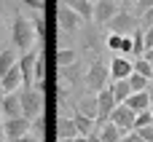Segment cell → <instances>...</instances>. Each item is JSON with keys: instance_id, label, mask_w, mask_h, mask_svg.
Returning a JSON list of instances; mask_svg holds the SVG:
<instances>
[{"instance_id": "d6a6232c", "label": "cell", "mask_w": 153, "mask_h": 142, "mask_svg": "<svg viewBox=\"0 0 153 142\" xmlns=\"http://www.w3.org/2000/svg\"><path fill=\"white\" fill-rule=\"evenodd\" d=\"M143 38H145V51L153 48V30H143Z\"/></svg>"}, {"instance_id": "2e32d148", "label": "cell", "mask_w": 153, "mask_h": 142, "mask_svg": "<svg viewBox=\"0 0 153 142\" xmlns=\"http://www.w3.org/2000/svg\"><path fill=\"white\" fill-rule=\"evenodd\" d=\"M75 137H78V132H75L73 118L62 115V118L56 121V140H75Z\"/></svg>"}, {"instance_id": "f1b7e54d", "label": "cell", "mask_w": 153, "mask_h": 142, "mask_svg": "<svg viewBox=\"0 0 153 142\" xmlns=\"http://www.w3.org/2000/svg\"><path fill=\"white\" fill-rule=\"evenodd\" d=\"M151 8H153V0H137V3H134V8H132V13L140 19V16H143L145 11H151Z\"/></svg>"}, {"instance_id": "8992f818", "label": "cell", "mask_w": 153, "mask_h": 142, "mask_svg": "<svg viewBox=\"0 0 153 142\" xmlns=\"http://www.w3.org/2000/svg\"><path fill=\"white\" fill-rule=\"evenodd\" d=\"M118 11H121L118 0H97V3H94V19H91V24L108 27V21H110Z\"/></svg>"}, {"instance_id": "30bf717a", "label": "cell", "mask_w": 153, "mask_h": 142, "mask_svg": "<svg viewBox=\"0 0 153 142\" xmlns=\"http://www.w3.org/2000/svg\"><path fill=\"white\" fill-rule=\"evenodd\" d=\"M108 70H110V81H126L134 72V64H132L129 56H113Z\"/></svg>"}, {"instance_id": "d590c367", "label": "cell", "mask_w": 153, "mask_h": 142, "mask_svg": "<svg viewBox=\"0 0 153 142\" xmlns=\"http://www.w3.org/2000/svg\"><path fill=\"white\" fill-rule=\"evenodd\" d=\"M134 3H137V0H118V5H121L124 11H132V8H134Z\"/></svg>"}, {"instance_id": "d4e9b609", "label": "cell", "mask_w": 153, "mask_h": 142, "mask_svg": "<svg viewBox=\"0 0 153 142\" xmlns=\"http://www.w3.org/2000/svg\"><path fill=\"white\" fill-rule=\"evenodd\" d=\"M132 64H134V72H137V75L148 78V81L153 83V70H151V62H145V59H132Z\"/></svg>"}, {"instance_id": "ac0fdd59", "label": "cell", "mask_w": 153, "mask_h": 142, "mask_svg": "<svg viewBox=\"0 0 153 142\" xmlns=\"http://www.w3.org/2000/svg\"><path fill=\"white\" fill-rule=\"evenodd\" d=\"M70 118H73V124H75V132H78V137H89V134L94 132V121H91V118H86L83 113H78V110H75Z\"/></svg>"}, {"instance_id": "836d02e7", "label": "cell", "mask_w": 153, "mask_h": 142, "mask_svg": "<svg viewBox=\"0 0 153 142\" xmlns=\"http://www.w3.org/2000/svg\"><path fill=\"white\" fill-rule=\"evenodd\" d=\"M16 142H43V140H40L38 134H32V132H30V134H24V137H19Z\"/></svg>"}, {"instance_id": "277c9868", "label": "cell", "mask_w": 153, "mask_h": 142, "mask_svg": "<svg viewBox=\"0 0 153 142\" xmlns=\"http://www.w3.org/2000/svg\"><path fill=\"white\" fill-rule=\"evenodd\" d=\"M137 30H140V19H137L132 11H124V8L108 21V32H110V35H124V38H126V35H132V32H137Z\"/></svg>"}, {"instance_id": "ee69618b", "label": "cell", "mask_w": 153, "mask_h": 142, "mask_svg": "<svg viewBox=\"0 0 153 142\" xmlns=\"http://www.w3.org/2000/svg\"><path fill=\"white\" fill-rule=\"evenodd\" d=\"M89 3H97V0H89Z\"/></svg>"}, {"instance_id": "1f68e13d", "label": "cell", "mask_w": 153, "mask_h": 142, "mask_svg": "<svg viewBox=\"0 0 153 142\" xmlns=\"http://www.w3.org/2000/svg\"><path fill=\"white\" fill-rule=\"evenodd\" d=\"M140 140L143 142H153V126H145V129H137Z\"/></svg>"}, {"instance_id": "ab89813d", "label": "cell", "mask_w": 153, "mask_h": 142, "mask_svg": "<svg viewBox=\"0 0 153 142\" xmlns=\"http://www.w3.org/2000/svg\"><path fill=\"white\" fill-rule=\"evenodd\" d=\"M3 97H5V91H3V81H0V99H3Z\"/></svg>"}, {"instance_id": "ba28073f", "label": "cell", "mask_w": 153, "mask_h": 142, "mask_svg": "<svg viewBox=\"0 0 153 142\" xmlns=\"http://www.w3.org/2000/svg\"><path fill=\"white\" fill-rule=\"evenodd\" d=\"M38 56H40V54H35V51H27V54L19 56L16 64H19V72H22V89H32V72H35Z\"/></svg>"}, {"instance_id": "cb8c5ba5", "label": "cell", "mask_w": 153, "mask_h": 142, "mask_svg": "<svg viewBox=\"0 0 153 142\" xmlns=\"http://www.w3.org/2000/svg\"><path fill=\"white\" fill-rule=\"evenodd\" d=\"M143 54H145V38H143V30H137L132 32V56L140 59Z\"/></svg>"}, {"instance_id": "7c38bea8", "label": "cell", "mask_w": 153, "mask_h": 142, "mask_svg": "<svg viewBox=\"0 0 153 142\" xmlns=\"http://www.w3.org/2000/svg\"><path fill=\"white\" fill-rule=\"evenodd\" d=\"M0 113H3V121H8V118H19V115H22L19 91H13V94H5V97L0 99Z\"/></svg>"}, {"instance_id": "7402d4cb", "label": "cell", "mask_w": 153, "mask_h": 142, "mask_svg": "<svg viewBox=\"0 0 153 142\" xmlns=\"http://www.w3.org/2000/svg\"><path fill=\"white\" fill-rule=\"evenodd\" d=\"M78 62V51L75 48H59L56 51V64L59 67H70V64H75Z\"/></svg>"}, {"instance_id": "83f0119b", "label": "cell", "mask_w": 153, "mask_h": 142, "mask_svg": "<svg viewBox=\"0 0 153 142\" xmlns=\"http://www.w3.org/2000/svg\"><path fill=\"white\" fill-rule=\"evenodd\" d=\"M32 27H35V38L43 43V38H46V19H43V13H38L32 19Z\"/></svg>"}, {"instance_id": "6da1fadb", "label": "cell", "mask_w": 153, "mask_h": 142, "mask_svg": "<svg viewBox=\"0 0 153 142\" xmlns=\"http://www.w3.org/2000/svg\"><path fill=\"white\" fill-rule=\"evenodd\" d=\"M83 86L89 94H100L102 89L110 86V70H108V62L102 56H94L86 67V75H83Z\"/></svg>"}, {"instance_id": "e0dca14e", "label": "cell", "mask_w": 153, "mask_h": 142, "mask_svg": "<svg viewBox=\"0 0 153 142\" xmlns=\"http://www.w3.org/2000/svg\"><path fill=\"white\" fill-rule=\"evenodd\" d=\"M110 94H113L116 105H124V102L132 97V89H129L126 81H110Z\"/></svg>"}, {"instance_id": "9a60e30c", "label": "cell", "mask_w": 153, "mask_h": 142, "mask_svg": "<svg viewBox=\"0 0 153 142\" xmlns=\"http://www.w3.org/2000/svg\"><path fill=\"white\" fill-rule=\"evenodd\" d=\"M134 115L137 113H145V110H151V102H148V91H140V94H132L126 102H124Z\"/></svg>"}, {"instance_id": "8fae6325", "label": "cell", "mask_w": 153, "mask_h": 142, "mask_svg": "<svg viewBox=\"0 0 153 142\" xmlns=\"http://www.w3.org/2000/svg\"><path fill=\"white\" fill-rule=\"evenodd\" d=\"M59 3H65L83 24H91V19H94V3H89V0H59Z\"/></svg>"}, {"instance_id": "7a4b0ae2", "label": "cell", "mask_w": 153, "mask_h": 142, "mask_svg": "<svg viewBox=\"0 0 153 142\" xmlns=\"http://www.w3.org/2000/svg\"><path fill=\"white\" fill-rule=\"evenodd\" d=\"M35 27H32V19L27 16H13L11 21V46L19 48L22 54H27L32 46H35Z\"/></svg>"}, {"instance_id": "4fadbf2b", "label": "cell", "mask_w": 153, "mask_h": 142, "mask_svg": "<svg viewBox=\"0 0 153 142\" xmlns=\"http://www.w3.org/2000/svg\"><path fill=\"white\" fill-rule=\"evenodd\" d=\"M83 75H86V67H83L81 59H78L75 64H70V67H59V78H62L67 86H75L78 81H83Z\"/></svg>"}, {"instance_id": "9c48e42d", "label": "cell", "mask_w": 153, "mask_h": 142, "mask_svg": "<svg viewBox=\"0 0 153 142\" xmlns=\"http://www.w3.org/2000/svg\"><path fill=\"white\" fill-rule=\"evenodd\" d=\"M30 124H32V121H27L24 115H19V118H8V121H3V132H5V137H8V142H16L19 137H24V134H30Z\"/></svg>"}, {"instance_id": "8d00e7d4", "label": "cell", "mask_w": 153, "mask_h": 142, "mask_svg": "<svg viewBox=\"0 0 153 142\" xmlns=\"http://www.w3.org/2000/svg\"><path fill=\"white\" fill-rule=\"evenodd\" d=\"M86 142H102V140H100V134H97V132H91V134L86 137Z\"/></svg>"}, {"instance_id": "52a82bcc", "label": "cell", "mask_w": 153, "mask_h": 142, "mask_svg": "<svg viewBox=\"0 0 153 142\" xmlns=\"http://www.w3.org/2000/svg\"><path fill=\"white\" fill-rule=\"evenodd\" d=\"M116 129H121V134H129V132H134V113L126 107V105H116V110L110 113V118H108Z\"/></svg>"}, {"instance_id": "60d3db41", "label": "cell", "mask_w": 153, "mask_h": 142, "mask_svg": "<svg viewBox=\"0 0 153 142\" xmlns=\"http://www.w3.org/2000/svg\"><path fill=\"white\" fill-rule=\"evenodd\" d=\"M73 142H86V137H75V140H73Z\"/></svg>"}, {"instance_id": "b9f144b4", "label": "cell", "mask_w": 153, "mask_h": 142, "mask_svg": "<svg viewBox=\"0 0 153 142\" xmlns=\"http://www.w3.org/2000/svg\"><path fill=\"white\" fill-rule=\"evenodd\" d=\"M0 32H3V19H0Z\"/></svg>"}, {"instance_id": "f546056e", "label": "cell", "mask_w": 153, "mask_h": 142, "mask_svg": "<svg viewBox=\"0 0 153 142\" xmlns=\"http://www.w3.org/2000/svg\"><path fill=\"white\" fill-rule=\"evenodd\" d=\"M24 8H30V11H40L43 13V8H46V0H19Z\"/></svg>"}, {"instance_id": "5b68a950", "label": "cell", "mask_w": 153, "mask_h": 142, "mask_svg": "<svg viewBox=\"0 0 153 142\" xmlns=\"http://www.w3.org/2000/svg\"><path fill=\"white\" fill-rule=\"evenodd\" d=\"M56 24H59V32L62 35H75L81 27H83V21L65 5V3H59V11H56Z\"/></svg>"}, {"instance_id": "4dcf8cb0", "label": "cell", "mask_w": 153, "mask_h": 142, "mask_svg": "<svg viewBox=\"0 0 153 142\" xmlns=\"http://www.w3.org/2000/svg\"><path fill=\"white\" fill-rule=\"evenodd\" d=\"M140 24H145V30H153V8L140 16Z\"/></svg>"}, {"instance_id": "484cf974", "label": "cell", "mask_w": 153, "mask_h": 142, "mask_svg": "<svg viewBox=\"0 0 153 142\" xmlns=\"http://www.w3.org/2000/svg\"><path fill=\"white\" fill-rule=\"evenodd\" d=\"M105 46H108L113 54L121 56V51H124V35H108V38H105Z\"/></svg>"}, {"instance_id": "74e56055", "label": "cell", "mask_w": 153, "mask_h": 142, "mask_svg": "<svg viewBox=\"0 0 153 142\" xmlns=\"http://www.w3.org/2000/svg\"><path fill=\"white\" fill-rule=\"evenodd\" d=\"M148 102H151V113H153V83L148 86Z\"/></svg>"}, {"instance_id": "e575fe53", "label": "cell", "mask_w": 153, "mask_h": 142, "mask_svg": "<svg viewBox=\"0 0 153 142\" xmlns=\"http://www.w3.org/2000/svg\"><path fill=\"white\" fill-rule=\"evenodd\" d=\"M121 142H143V140H140L137 132H129V134H124V140H121Z\"/></svg>"}, {"instance_id": "5bb4252c", "label": "cell", "mask_w": 153, "mask_h": 142, "mask_svg": "<svg viewBox=\"0 0 153 142\" xmlns=\"http://www.w3.org/2000/svg\"><path fill=\"white\" fill-rule=\"evenodd\" d=\"M0 81H3V91H5V94L19 91V89H22V72H19V64L11 67V70L5 72V78H0Z\"/></svg>"}, {"instance_id": "d6986e66", "label": "cell", "mask_w": 153, "mask_h": 142, "mask_svg": "<svg viewBox=\"0 0 153 142\" xmlns=\"http://www.w3.org/2000/svg\"><path fill=\"white\" fill-rule=\"evenodd\" d=\"M16 62H19L16 48H3V51H0V78H5V72H8L11 67H16Z\"/></svg>"}, {"instance_id": "7bdbcfd3", "label": "cell", "mask_w": 153, "mask_h": 142, "mask_svg": "<svg viewBox=\"0 0 153 142\" xmlns=\"http://www.w3.org/2000/svg\"><path fill=\"white\" fill-rule=\"evenodd\" d=\"M0 121H3V113H0Z\"/></svg>"}, {"instance_id": "44dd1931", "label": "cell", "mask_w": 153, "mask_h": 142, "mask_svg": "<svg viewBox=\"0 0 153 142\" xmlns=\"http://www.w3.org/2000/svg\"><path fill=\"white\" fill-rule=\"evenodd\" d=\"M97 134H100V140H102V142H121V140H124L121 129H116L110 121H108L105 126H100V132H97Z\"/></svg>"}, {"instance_id": "3957f363", "label": "cell", "mask_w": 153, "mask_h": 142, "mask_svg": "<svg viewBox=\"0 0 153 142\" xmlns=\"http://www.w3.org/2000/svg\"><path fill=\"white\" fill-rule=\"evenodd\" d=\"M19 105H22V115L27 121H35L43 115V107H46V97L40 89H19Z\"/></svg>"}, {"instance_id": "603a6c76", "label": "cell", "mask_w": 153, "mask_h": 142, "mask_svg": "<svg viewBox=\"0 0 153 142\" xmlns=\"http://www.w3.org/2000/svg\"><path fill=\"white\" fill-rule=\"evenodd\" d=\"M126 83H129L132 94H140V91H148V86H151V81H148V78H143V75H137V72H132V75L126 78Z\"/></svg>"}, {"instance_id": "ffe728a7", "label": "cell", "mask_w": 153, "mask_h": 142, "mask_svg": "<svg viewBox=\"0 0 153 142\" xmlns=\"http://www.w3.org/2000/svg\"><path fill=\"white\" fill-rule=\"evenodd\" d=\"M78 113H83L86 118H91V121H97V94H89V97H83L81 102H78V107H75Z\"/></svg>"}, {"instance_id": "f35d334b", "label": "cell", "mask_w": 153, "mask_h": 142, "mask_svg": "<svg viewBox=\"0 0 153 142\" xmlns=\"http://www.w3.org/2000/svg\"><path fill=\"white\" fill-rule=\"evenodd\" d=\"M0 142H8V137H5V132H3V126H0Z\"/></svg>"}, {"instance_id": "4316f807", "label": "cell", "mask_w": 153, "mask_h": 142, "mask_svg": "<svg viewBox=\"0 0 153 142\" xmlns=\"http://www.w3.org/2000/svg\"><path fill=\"white\" fill-rule=\"evenodd\" d=\"M145 126H153V113H151V110L134 115V132H137V129H145Z\"/></svg>"}]
</instances>
